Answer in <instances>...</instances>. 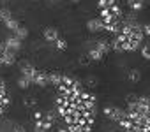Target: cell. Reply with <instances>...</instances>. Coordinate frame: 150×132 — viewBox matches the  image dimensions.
<instances>
[{
    "label": "cell",
    "instance_id": "1",
    "mask_svg": "<svg viewBox=\"0 0 150 132\" xmlns=\"http://www.w3.org/2000/svg\"><path fill=\"white\" fill-rule=\"evenodd\" d=\"M55 111H35L34 113V132H48L57 121Z\"/></svg>",
    "mask_w": 150,
    "mask_h": 132
},
{
    "label": "cell",
    "instance_id": "2",
    "mask_svg": "<svg viewBox=\"0 0 150 132\" xmlns=\"http://www.w3.org/2000/svg\"><path fill=\"white\" fill-rule=\"evenodd\" d=\"M16 55H18V53L11 51V49L6 46V42L2 41V42H0V67H2V65H6V67H9V65H14L16 60H18Z\"/></svg>",
    "mask_w": 150,
    "mask_h": 132
},
{
    "label": "cell",
    "instance_id": "3",
    "mask_svg": "<svg viewBox=\"0 0 150 132\" xmlns=\"http://www.w3.org/2000/svg\"><path fill=\"white\" fill-rule=\"evenodd\" d=\"M103 114L106 116V118H110L111 121H115V123H118L124 116H125V109H122V107H117V106H106L104 109H103Z\"/></svg>",
    "mask_w": 150,
    "mask_h": 132
},
{
    "label": "cell",
    "instance_id": "4",
    "mask_svg": "<svg viewBox=\"0 0 150 132\" xmlns=\"http://www.w3.org/2000/svg\"><path fill=\"white\" fill-rule=\"evenodd\" d=\"M35 74H37V69L34 67V65L30 63V62H21V76L32 85L34 83V78H35Z\"/></svg>",
    "mask_w": 150,
    "mask_h": 132
},
{
    "label": "cell",
    "instance_id": "5",
    "mask_svg": "<svg viewBox=\"0 0 150 132\" xmlns=\"http://www.w3.org/2000/svg\"><path fill=\"white\" fill-rule=\"evenodd\" d=\"M4 42H6V46H7L11 51H14V53H18V51L21 49V46H23V41H20V39L14 37V35H9Z\"/></svg>",
    "mask_w": 150,
    "mask_h": 132
},
{
    "label": "cell",
    "instance_id": "6",
    "mask_svg": "<svg viewBox=\"0 0 150 132\" xmlns=\"http://www.w3.org/2000/svg\"><path fill=\"white\" fill-rule=\"evenodd\" d=\"M97 51H101L104 56L111 51V44H110V41H106V39H97V41H94V44H92Z\"/></svg>",
    "mask_w": 150,
    "mask_h": 132
},
{
    "label": "cell",
    "instance_id": "7",
    "mask_svg": "<svg viewBox=\"0 0 150 132\" xmlns=\"http://www.w3.org/2000/svg\"><path fill=\"white\" fill-rule=\"evenodd\" d=\"M42 35H44L46 42H51V44L60 37V34H58V30H57L55 27H46V28H44V32H42Z\"/></svg>",
    "mask_w": 150,
    "mask_h": 132
},
{
    "label": "cell",
    "instance_id": "8",
    "mask_svg": "<svg viewBox=\"0 0 150 132\" xmlns=\"http://www.w3.org/2000/svg\"><path fill=\"white\" fill-rule=\"evenodd\" d=\"M32 85H37V86H48V85H50L48 72L37 71V74H35V78H34V83H32Z\"/></svg>",
    "mask_w": 150,
    "mask_h": 132
},
{
    "label": "cell",
    "instance_id": "9",
    "mask_svg": "<svg viewBox=\"0 0 150 132\" xmlns=\"http://www.w3.org/2000/svg\"><path fill=\"white\" fill-rule=\"evenodd\" d=\"M87 28H88L90 32H101V30H103V21H101V18H92V20H88V21H87Z\"/></svg>",
    "mask_w": 150,
    "mask_h": 132
},
{
    "label": "cell",
    "instance_id": "10",
    "mask_svg": "<svg viewBox=\"0 0 150 132\" xmlns=\"http://www.w3.org/2000/svg\"><path fill=\"white\" fill-rule=\"evenodd\" d=\"M127 6H129L131 11L139 13L143 9V6H145V0H127Z\"/></svg>",
    "mask_w": 150,
    "mask_h": 132
},
{
    "label": "cell",
    "instance_id": "11",
    "mask_svg": "<svg viewBox=\"0 0 150 132\" xmlns=\"http://www.w3.org/2000/svg\"><path fill=\"white\" fill-rule=\"evenodd\" d=\"M87 56H88L92 62H101V60L104 58V55H103L101 51H97L94 46H90V49H88V55H87Z\"/></svg>",
    "mask_w": 150,
    "mask_h": 132
},
{
    "label": "cell",
    "instance_id": "12",
    "mask_svg": "<svg viewBox=\"0 0 150 132\" xmlns=\"http://www.w3.org/2000/svg\"><path fill=\"white\" fill-rule=\"evenodd\" d=\"M127 79H129L131 83H139V81H141V71H139V69H131V71L127 72Z\"/></svg>",
    "mask_w": 150,
    "mask_h": 132
},
{
    "label": "cell",
    "instance_id": "13",
    "mask_svg": "<svg viewBox=\"0 0 150 132\" xmlns=\"http://www.w3.org/2000/svg\"><path fill=\"white\" fill-rule=\"evenodd\" d=\"M13 35H14V37H18L20 41H25V39L28 37V30H27L25 27H21V25H20L18 28H14V30H13Z\"/></svg>",
    "mask_w": 150,
    "mask_h": 132
},
{
    "label": "cell",
    "instance_id": "14",
    "mask_svg": "<svg viewBox=\"0 0 150 132\" xmlns=\"http://www.w3.org/2000/svg\"><path fill=\"white\" fill-rule=\"evenodd\" d=\"M13 18V13H11V9L9 7H0V21H2V23H6L7 20H11Z\"/></svg>",
    "mask_w": 150,
    "mask_h": 132
},
{
    "label": "cell",
    "instance_id": "15",
    "mask_svg": "<svg viewBox=\"0 0 150 132\" xmlns=\"http://www.w3.org/2000/svg\"><path fill=\"white\" fill-rule=\"evenodd\" d=\"M48 78H50V85H55V86H58L62 81V74L58 72H48Z\"/></svg>",
    "mask_w": 150,
    "mask_h": 132
},
{
    "label": "cell",
    "instance_id": "16",
    "mask_svg": "<svg viewBox=\"0 0 150 132\" xmlns=\"http://www.w3.org/2000/svg\"><path fill=\"white\" fill-rule=\"evenodd\" d=\"M53 46H55V48H57L58 51H65V49L69 48L67 41H65V39H62V37H58V39H57V41L53 42Z\"/></svg>",
    "mask_w": 150,
    "mask_h": 132
},
{
    "label": "cell",
    "instance_id": "17",
    "mask_svg": "<svg viewBox=\"0 0 150 132\" xmlns=\"http://www.w3.org/2000/svg\"><path fill=\"white\" fill-rule=\"evenodd\" d=\"M4 27H6V28H7V30H11V32H13V30H14V28H18V27H20V21H18V20H16V18H14V16H13V18H11V20H7V21H6V23H4Z\"/></svg>",
    "mask_w": 150,
    "mask_h": 132
},
{
    "label": "cell",
    "instance_id": "18",
    "mask_svg": "<svg viewBox=\"0 0 150 132\" xmlns=\"http://www.w3.org/2000/svg\"><path fill=\"white\" fill-rule=\"evenodd\" d=\"M118 4L117 0H97V7L99 9H104V7H110V6H115Z\"/></svg>",
    "mask_w": 150,
    "mask_h": 132
},
{
    "label": "cell",
    "instance_id": "19",
    "mask_svg": "<svg viewBox=\"0 0 150 132\" xmlns=\"http://www.w3.org/2000/svg\"><path fill=\"white\" fill-rule=\"evenodd\" d=\"M85 85H87L88 88H96V86H97V78H96V76H87Z\"/></svg>",
    "mask_w": 150,
    "mask_h": 132
},
{
    "label": "cell",
    "instance_id": "20",
    "mask_svg": "<svg viewBox=\"0 0 150 132\" xmlns=\"http://www.w3.org/2000/svg\"><path fill=\"white\" fill-rule=\"evenodd\" d=\"M139 48H141V56L145 60H150V46H148V42L145 46H139Z\"/></svg>",
    "mask_w": 150,
    "mask_h": 132
},
{
    "label": "cell",
    "instance_id": "21",
    "mask_svg": "<svg viewBox=\"0 0 150 132\" xmlns=\"http://www.w3.org/2000/svg\"><path fill=\"white\" fill-rule=\"evenodd\" d=\"M35 104H37L35 97H25V99H23V106H25V107H34Z\"/></svg>",
    "mask_w": 150,
    "mask_h": 132
},
{
    "label": "cell",
    "instance_id": "22",
    "mask_svg": "<svg viewBox=\"0 0 150 132\" xmlns=\"http://www.w3.org/2000/svg\"><path fill=\"white\" fill-rule=\"evenodd\" d=\"M78 62H80V65H81V67H88V65H90V58L87 56V55H81L80 58H78Z\"/></svg>",
    "mask_w": 150,
    "mask_h": 132
},
{
    "label": "cell",
    "instance_id": "23",
    "mask_svg": "<svg viewBox=\"0 0 150 132\" xmlns=\"http://www.w3.org/2000/svg\"><path fill=\"white\" fill-rule=\"evenodd\" d=\"M28 86H30V83H28V81H27V79L21 76V78L18 79V88H21V90H27Z\"/></svg>",
    "mask_w": 150,
    "mask_h": 132
},
{
    "label": "cell",
    "instance_id": "24",
    "mask_svg": "<svg viewBox=\"0 0 150 132\" xmlns=\"http://www.w3.org/2000/svg\"><path fill=\"white\" fill-rule=\"evenodd\" d=\"M13 132H27V128H25L23 125H20V123H18V125H14V127H13Z\"/></svg>",
    "mask_w": 150,
    "mask_h": 132
},
{
    "label": "cell",
    "instance_id": "25",
    "mask_svg": "<svg viewBox=\"0 0 150 132\" xmlns=\"http://www.w3.org/2000/svg\"><path fill=\"white\" fill-rule=\"evenodd\" d=\"M141 32H143V35H150V25H145V27H141Z\"/></svg>",
    "mask_w": 150,
    "mask_h": 132
},
{
    "label": "cell",
    "instance_id": "26",
    "mask_svg": "<svg viewBox=\"0 0 150 132\" xmlns=\"http://www.w3.org/2000/svg\"><path fill=\"white\" fill-rule=\"evenodd\" d=\"M57 132H67V128H65V127H60V128H58Z\"/></svg>",
    "mask_w": 150,
    "mask_h": 132
},
{
    "label": "cell",
    "instance_id": "27",
    "mask_svg": "<svg viewBox=\"0 0 150 132\" xmlns=\"http://www.w3.org/2000/svg\"><path fill=\"white\" fill-rule=\"evenodd\" d=\"M71 2H72V4H78V2H81V0H71Z\"/></svg>",
    "mask_w": 150,
    "mask_h": 132
},
{
    "label": "cell",
    "instance_id": "28",
    "mask_svg": "<svg viewBox=\"0 0 150 132\" xmlns=\"http://www.w3.org/2000/svg\"><path fill=\"white\" fill-rule=\"evenodd\" d=\"M145 2H146V0H145Z\"/></svg>",
    "mask_w": 150,
    "mask_h": 132
}]
</instances>
